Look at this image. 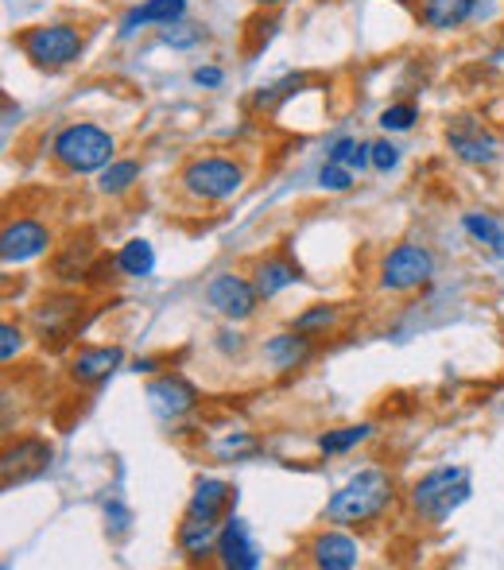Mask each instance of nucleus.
<instances>
[{
	"instance_id": "7c9ffc66",
	"label": "nucleus",
	"mask_w": 504,
	"mask_h": 570,
	"mask_svg": "<svg viewBox=\"0 0 504 570\" xmlns=\"http://www.w3.org/2000/svg\"><path fill=\"white\" fill-rule=\"evenodd\" d=\"M20 350H23V334L16 331L12 323H4V326H0V361L8 365V361H12Z\"/></svg>"
},
{
	"instance_id": "39448f33",
	"label": "nucleus",
	"mask_w": 504,
	"mask_h": 570,
	"mask_svg": "<svg viewBox=\"0 0 504 570\" xmlns=\"http://www.w3.org/2000/svg\"><path fill=\"white\" fill-rule=\"evenodd\" d=\"M241 187H245L241 164H234L226 156H202L182 167V190L202 198V203H229Z\"/></svg>"
},
{
	"instance_id": "ddd939ff",
	"label": "nucleus",
	"mask_w": 504,
	"mask_h": 570,
	"mask_svg": "<svg viewBox=\"0 0 504 570\" xmlns=\"http://www.w3.org/2000/svg\"><path fill=\"white\" fill-rule=\"evenodd\" d=\"M237 489L229 481L218 478H202L195 485V497H190L187 512L190 517H206V520H226L229 517V504H234Z\"/></svg>"
},
{
	"instance_id": "6ab92c4d",
	"label": "nucleus",
	"mask_w": 504,
	"mask_h": 570,
	"mask_svg": "<svg viewBox=\"0 0 504 570\" xmlns=\"http://www.w3.org/2000/svg\"><path fill=\"white\" fill-rule=\"evenodd\" d=\"M462 229H466L482 248H490L497 261H504V222L501 218H493V214H482V210L462 214Z\"/></svg>"
},
{
	"instance_id": "2eb2a0df",
	"label": "nucleus",
	"mask_w": 504,
	"mask_h": 570,
	"mask_svg": "<svg viewBox=\"0 0 504 570\" xmlns=\"http://www.w3.org/2000/svg\"><path fill=\"white\" fill-rule=\"evenodd\" d=\"M125 361V350L121 345H101V350H82L75 357V365H70V376H75L78 384H98L106 381L109 373H113L117 365Z\"/></svg>"
},
{
	"instance_id": "dca6fc26",
	"label": "nucleus",
	"mask_w": 504,
	"mask_h": 570,
	"mask_svg": "<svg viewBox=\"0 0 504 570\" xmlns=\"http://www.w3.org/2000/svg\"><path fill=\"white\" fill-rule=\"evenodd\" d=\"M187 16V0H144L121 20V36L128 39L136 28H148V23H175Z\"/></svg>"
},
{
	"instance_id": "f3484780",
	"label": "nucleus",
	"mask_w": 504,
	"mask_h": 570,
	"mask_svg": "<svg viewBox=\"0 0 504 570\" xmlns=\"http://www.w3.org/2000/svg\"><path fill=\"white\" fill-rule=\"evenodd\" d=\"M477 12V0H423V23L435 31H454Z\"/></svg>"
},
{
	"instance_id": "9d476101",
	"label": "nucleus",
	"mask_w": 504,
	"mask_h": 570,
	"mask_svg": "<svg viewBox=\"0 0 504 570\" xmlns=\"http://www.w3.org/2000/svg\"><path fill=\"white\" fill-rule=\"evenodd\" d=\"M51 245V229L36 218H20L12 226H4V237H0V256L4 264H28L36 261L39 253H47Z\"/></svg>"
},
{
	"instance_id": "393cba45",
	"label": "nucleus",
	"mask_w": 504,
	"mask_h": 570,
	"mask_svg": "<svg viewBox=\"0 0 504 570\" xmlns=\"http://www.w3.org/2000/svg\"><path fill=\"white\" fill-rule=\"evenodd\" d=\"M415 120H419V109H415L412 101H399V106H388L381 114V128L384 132H407Z\"/></svg>"
},
{
	"instance_id": "4468645a",
	"label": "nucleus",
	"mask_w": 504,
	"mask_h": 570,
	"mask_svg": "<svg viewBox=\"0 0 504 570\" xmlns=\"http://www.w3.org/2000/svg\"><path fill=\"white\" fill-rule=\"evenodd\" d=\"M218 535H221V520H206V517H182L179 524V551L190 559H206L218 556Z\"/></svg>"
},
{
	"instance_id": "f8f14e48",
	"label": "nucleus",
	"mask_w": 504,
	"mask_h": 570,
	"mask_svg": "<svg viewBox=\"0 0 504 570\" xmlns=\"http://www.w3.org/2000/svg\"><path fill=\"white\" fill-rule=\"evenodd\" d=\"M357 559H362L357 540H349L346 532H323L310 543V563L323 570H349L357 567Z\"/></svg>"
},
{
	"instance_id": "a211bd4d",
	"label": "nucleus",
	"mask_w": 504,
	"mask_h": 570,
	"mask_svg": "<svg viewBox=\"0 0 504 570\" xmlns=\"http://www.w3.org/2000/svg\"><path fill=\"white\" fill-rule=\"evenodd\" d=\"M264 357L271 361L276 368H295L310 357V338L303 331H291V334H276V338L264 342Z\"/></svg>"
},
{
	"instance_id": "20e7f679",
	"label": "nucleus",
	"mask_w": 504,
	"mask_h": 570,
	"mask_svg": "<svg viewBox=\"0 0 504 570\" xmlns=\"http://www.w3.org/2000/svg\"><path fill=\"white\" fill-rule=\"evenodd\" d=\"M20 51L36 62L39 70H62L75 67L86 51V39L70 23H36V28L20 31Z\"/></svg>"
},
{
	"instance_id": "f257e3e1",
	"label": "nucleus",
	"mask_w": 504,
	"mask_h": 570,
	"mask_svg": "<svg viewBox=\"0 0 504 570\" xmlns=\"http://www.w3.org/2000/svg\"><path fill=\"white\" fill-rule=\"evenodd\" d=\"M392 504V478L377 465L357 470L338 493L326 501V517L334 524H369Z\"/></svg>"
},
{
	"instance_id": "c756f323",
	"label": "nucleus",
	"mask_w": 504,
	"mask_h": 570,
	"mask_svg": "<svg viewBox=\"0 0 504 570\" xmlns=\"http://www.w3.org/2000/svg\"><path fill=\"white\" fill-rule=\"evenodd\" d=\"M369 156H373V167H377V171H396L399 167V148L392 140H373Z\"/></svg>"
},
{
	"instance_id": "72a5a7b5",
	"label": "nucleus",
	"mask_w": 504,
	"mask_h": 570,
	"mask_svg": "<svg viewBox=\"0 0 504 570\" xmlns=\"http://www.w3.org/2000/svg\"><path fill=\"white\" fill-rule=\"evenodd\" d=\"M249 446H253V439L237 435V439H226V443L218 446V454H237V451H249Z\"/></svg>"
},
{
	"instance_id": "7ed1b4c3",
	"label": "nucleus",
	"mask_w": 504,
	"mask_h": 570,
	"mask_svg": "<svg viewBox=\"0 0 504 570\" xmlns=\"http://www.w3.org/2000/svg\"><path fill=\"white\" fill-rule=\"evenodd\" d=\"M113 151H117V140L106 132V128L90 125V120L67 125L51 144V156L75 175L106 171V167L113 164Z\"/></svg>"
},
{
	"instance_id": "c9c22d12",
	"label": "nucleus",
	"mask_w": 504,
	"mask_h": 570,
	"mask_svg": "<svg viewBox=\"0 0 504 570\" xmlns=\"http://www.w3.org/2000/svg\"><path fill=\"white\" fill-rule=\"evenodd\" d=\"M264 8H276V4H287V0H260Z\"/></svg>"
},
{
	"instance_id": "bb28decb",
	"label": "nucleus",
	"mask_w": 504,
	"mask_h": 570,
	"mask_svg": "<svg viewBox=\"0 0 504 570\" xmlns=\"http://www.w3.org/2000/svg\"><path fill=\"white\" fill-rule=\"evenodd\" d=\"M202 36L206 31L202 28H195V23H164V31H159V39H164L167 47H195V43H202Z\"/></svg>"
},
{
	"instance_id": "423d86ee",
	"label": "nucleus",
	"mask_w": 504,
	"mask_h": 570,
	"mask_svg": "<svg viewBox=\"0 0 504 570\" xmlns=\"http://www.w3.org/2000/svg\"><path fill=\"white\" fill-rule=\"evenodd\" d=\"M435 276V256L423 245H396L381 264L384 292H415Z\"/></svg>"
},
{
	"instance_id": "c85d7f7f",
	"label": "nucleus",
	"mask_w": 504,
	"mask_h": 570,
	"mask_svg": "<svg viewBox=\"0 0 504 570\" xmlns=\"http://www.w3.org/2000/svg\"><path fill=\"white\" fill-rule=\"evenodd\" d=\"M334 318H338V311L334 307H315V311H303L299 318H295V331L310 334V331H323V326H334Z\"/></svg>"
},
{
	"instance_id": "412c9836",
	"label": "nucleus",
	"mask_w": 504,
	"mask_h": 570,
	"mask_svg": "<svg viewBox=\"0 0 504 570\" xmlns=\"http://www.w3.org/2000/svg\"><path fill=\"white\" fill-rule=\"evenodd\" d=\"M117 268H121L125 276H151L156 253H151V245L144 237H132V240H125L121 253H117Z\"/></svg>"
},
{
	"instance_id": "0eeeda50",
	"label": "nucleus",
	"mask_w": 504,
	"mask_h": 570,
	"mask_svg": "<svg viewBox=\"0 0 504 570\" xmlns=\"http://www.w3.org/2000/svg\"><path fill=\"white\" fill-rule=\"evenodd\" d=\"M446 144H451L454 156L470 167H490V164H497V156H501V140L477 117H454L451 125H446Z\"/></svg>"
},
{
	"instance_id": "cd10ccee",
	"label": "nucleus",
	"mask_w": 504,
	"mask_h": 570,
	"mask_svg": "<svg viewBox=\"0 0 504 570\" xmlns=\"http://www.w3.org/2000/svg\"><path fill=\"white\" fill-rule=\"evenodd\" d=\"M318 187H323V190H334V195H342V190L354 187V171H349V167L330 164V159H326V167L318 171Z\"/></svg>"
},
{
	"instance_id": "aec40b11",
	"label": "nucleus",
	"mask_w": 504,
	"mask_h": 570,
	"mask_svg": "<svg viewBox=\"0 0 504 570\" xmlns=\"http://www.w3.org/2000/svg\"><path fill=\"white\" fill-rule=\"evenodd\" d=\"M295 279H299V268H295L291 261H284V256H276V261H264L260 268H256V292H260V299H271V295H279L284 287H291Z\"/></svg>"
},
{
	"instance_id": "1a4fd4ad",
	"label": "nucleus",
	"mask_w": 504,
	"mask_h": 570,
	"mask_svg": "<svg viewBox=\"0 0 504 570\" xmlns=\"http://www.w3.org/2000/svg\"><path fill=\"white\" fill-rule=\"evenodd\" d=\"M148 404L156 415H164V420H179V415L195 412L198 404V389L187 381V376L171 373V376H156V381L148 384Z\"/></svg>"
},
{
	"instance_id": "5701e85b",
	"label": "nucleus",
	"mask_w": 504,
	"mask_h": 570,
	"mask_svg": "<svg viewBox=\"0 0 504 570\" xmlns=\"http://www.w3.org/2000/svg\"><path fill=\"white\" fill-rule=\"evenodd\" d=\"M326 159H330V164L349 167V171H362V167H373L369 144L354 140V136H342V140H334V144H330V151H326Z\"/></svg>"
},
{
	"instance_id": "6e6552de",
	"label": "nucleus",
	"mask_w": 504,
	"mask_h": 570,
	"mask_svg": "<svg viewBox=\"0 0 504 570\" xmlns=\"http://www.w3.org/2000/svg\"><path fill=\"white\" fill-rule=\"evenodd\" d=\"M256 299H260V292H256L253 279L234 276V272H221V276H214L210 284H206V303H210L221 318H229V323L253 318Z\"/></svg>"
},
{
	"instance_id": "2f4dec72",
	"label": "nucleus",
	"mask_w": 504,
	"mask_h": 570,
	"mask_svg": "<svg viewBox=\"0 0 504 570\" xmlns=\"http://www.w3.org/2000/svg\"><path fill=\"white\" fill-rule=\"evenodd\" d=\"M221 82H226L221 67H198V70H195V86H202V90H218Z\"/></svg>"
},
{
	"instance_id": "f03ea898",
	"label": "nucleus",
	"mask_w": 504,
	"mask_h": 570,
	"mask_svg": "<svg viewBox=\"0 0 504 570\" xmlns=\"http://www.w3.org/2000/svg\"><path fill=\"white\" fill-rule=\"evenodd\" d=\"M470 493L474 485H470L466 465H438L412 485V509L431 524H443L451 520V512H458L470 501Z\"/></svg>"
},
{
	"instance_id": "b1692460",
	"label": "nucleus",
	"mask_w": 504,
	"mask_h": 570,
	"mask_svg": "<svg viewBox=\"0 0 504 570\" xmlns=\"http://www.w3.org/2000/svg\"><path fill=\"white\" fill-rule=\"evenodd\" d=\"M369 435H373L369 423H354V428L326 431V435L318 439V451H323V454H346V451H354V446H362Z\"/></svg>"
},
{
	"instance_id": "f704fd0d",
	"label": "nucleus",
	"mask_w": 504,
	"mask_h": 570,
	"mask_svg": "<svg viewBox=\"0 0 504 570\" xmlns=\"http://www.w3.org/2000/svg\"><path fill=\"white\" fill-rule=\"evenodd\" d=\"M151 368H156V361H151V357L136 361V373H151Z\"/></svg>"
},
{
	"instance_id": "4be33fe9",
	"label": "nucleus",
	"mask_w": 504,
	"mask_h": 570,
	"mask_svg": "<svg viewBox=\"0 0 504 570\" xmlns=\"http://www.w3.org/2000/svg\"><path fill=\"white\" fill-rule=\"evenodd\" d=\"M136 179H140V164H136V159H113V164L98 175V190L101 195H125V190H132Z\"/></svg>"
},
{
	"instance_id": "9b49d317",
	"label": "nucleus",
	"mask_w": 504,
	"mask_h": 570,
	"mask_svg": "<svg viewBox=\"0 0 504 570\" xmlns=\"http://www.w3.org/2000/svg\"><path fill=\"white\" fill-rule=\"evenodd\" d=\"M218 559H221V567H229V570H256L260 567V548H256L249 524H245L241 517L221 520Z\"/></svg>"
},
{
	"instance_id": "a878e982",
	"label": "nucleus",
	"mask_w": 504,
	"mask_h": 570,
	"mask_svg": "<svg viewBox=\"0 0 504 570\" xmlns=\"http://www.w3.org/2000/svg\"><path fill=\"white\" fill-rule=\"evenodd\" d=\"M299 86H303V78H299V75L284 78V82H276V86H264V90L253 98V106H256V109H276L279 101H284V98H291V94L299 90Z\"/></svg>"
},
{
	"instance_id": "473e14b6",
	"label": "nucleus",
	"mask_w": 504,
	"mask_h": 570,
	"mask_svg": "<svg viewBox=\"0 0 504 570\" xmlns=\"http://www.w3.org/2000/svg\"><path fill=\"white\" fill-rule=\"evenodd\" d=\"M218 350H221V353H241V350H245V334L221 331V334H218Z\"/></svg>"
}]
</instances>
